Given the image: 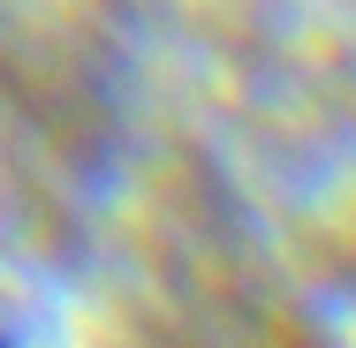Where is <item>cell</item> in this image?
<instances>
[{
  "mask_svg": "<svg viewBox=\"0 0 356 348\" xmlns=\"http://www.w3.org/2000/svg\"><path fill=\"white\" fill-rule=\"evenodd\" d=\"M0 348H8V341H0Z\"/></svg>",
  "mask_w": 356,
  "mask_h": 348,
  "instance_id": "1",
  "label": "cell"
}]
</instances>
